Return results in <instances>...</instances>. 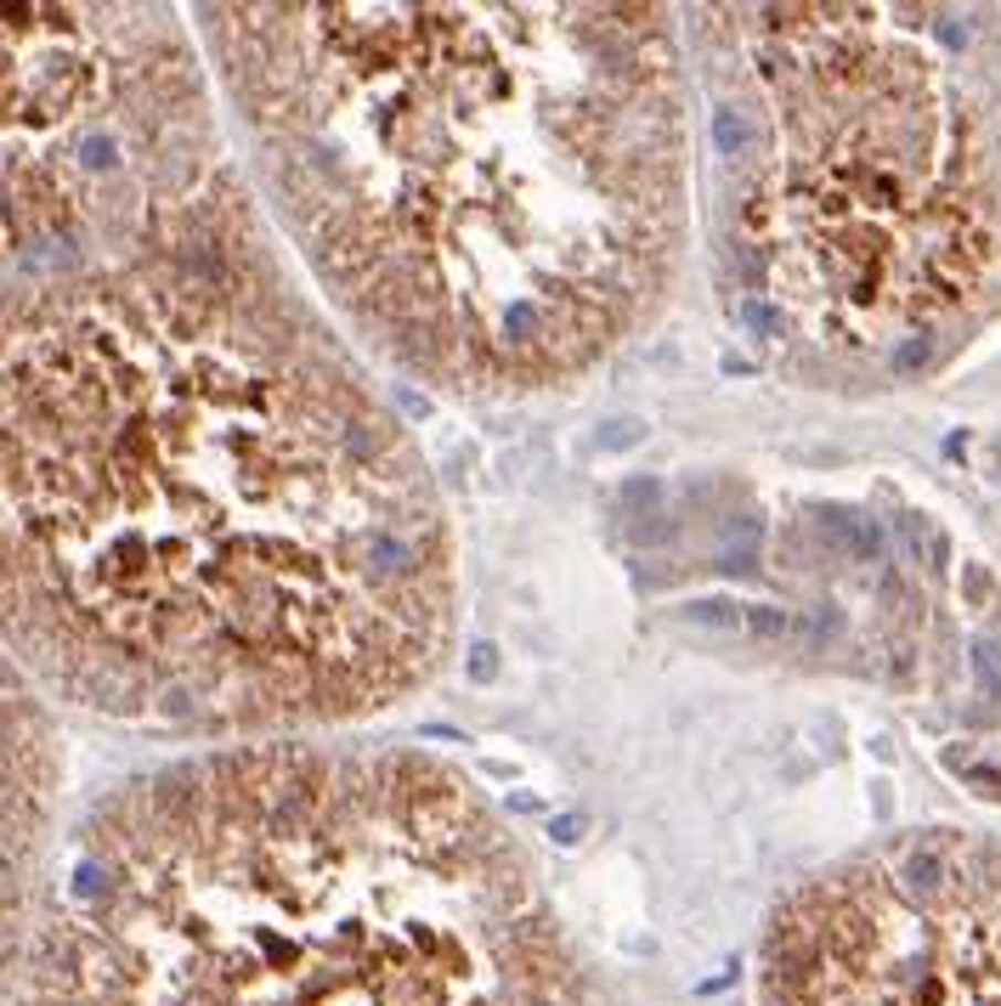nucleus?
<instances>
[{
  "instance_id": "nucleus-1",
  "label": "nucleus",
  "mask_w": 1001,
  "mask_h": 1006,
  "mask_svg": "<svg viewBox=\"0 0 1001 1006\" xmlns=\"http://www.w3.org/2000/svg\"><path fill=\"white\" fill-rule=\"evenodd\" d=\"M424 447L255 199L0 283V656L108 724L323 741L431 685Z\"/></svg>"
},
{
  "instance_id": "nucleus-2",
  "label": "nucleus",
  "mask_w": 1001,
  "mask_h": 1006,
  "mask_svg": "<svg viewBox=\"0 0 1001 1006\" xmlns=\"http://www.w3.org/2000/svg\"><path fill=\"white\" fill-rule=\"evenodd\" d=\"M244 176L346 340L453 402H538L656 322L691 244L667 7H193Z\"/></svg>"
},
{
  "instance_id": "nucleus-3",
  "label": "nucleus",
  "mask_w": 1001,
  "mask_h": 1006,
  "mask_svg": "<svg viewBox=\"0 0 1001 1006\" xmlns=\"http://www.w3.org/2000/svg\"><path fill=\"white\" fill-rule=\"evenodd\" d=\"M12 1006H594L533 848L453 763L255 741L85 808Z\"/></svg>"
},
{
  "instance_id": "nucleus-4",
  "label": "nucleus",
  "mask_w": 1001,
  "mask_h": 1006,
  "mask_svg": "<svg viewBox=\"0 0 1001 1006\" xmlns=\"http://www.w3.org/2000/svg\"><path fill=\"white\" fill-rule=\"evenodd\" d=\"M957 7H702L713 244L747 340L912 379L1001 295V52Z\"/></svg>"
},
{
  "instance_id": "nucleus-5",
  "label": "nucleus",
  "mask_w": 1001,
  "mask_h": 1006,
  "mask_svg": "<svg viewBox=\"0 0 1001 1006\" xmlns=\"http://www.w3.org/2000/svg\"><path fill=\"white\" fill-rule=\"evenodd\" d=\"M238 181L193 18L119 0L0 7V277L165 232Z\"/></svg>"
},
{
  "instance_id": "nucleus-6",
  "label": "nucleus",
  "mask_w": 1001,
  "mask_h": 1006,
  "mask_svg": "<svg viewBox=\"0 0 1001 1006\" xmlns=\"http://www.w3.org/2000/svg\"><path fill=\"white\" fill-rule=\"evenodd\" d=\"M765 1006H1001V843L912 832L798 882L758 939Z\"/></svg>"
},
{
  "instance_id": "nucleus-7",
  "label": "nucleus",
  "mask_w": 1001,
  "mask_h": 1006,
  "mask_svg": "<svg viewBox=\"0 0 1001 1006\" xmlns=\"http://www.w3.org/2000/svg\"><path fill=\"white\" fill-rule=\"evenodd\" d=\"M63 741L57 718L0 656V1006H12L57 866Z\"/></svg>"
}]
</instances>
